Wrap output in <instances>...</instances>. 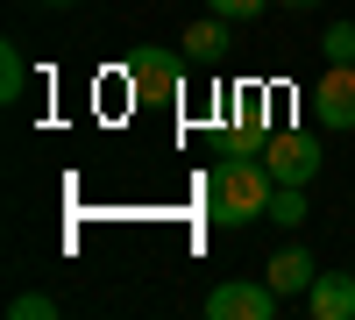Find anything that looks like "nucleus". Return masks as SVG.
I'll use <instances>...</instances> for the list:
<instances>
[{
    "label": "nucleus",
    "mask_w": 355,
    "mask_h": 320,
    "mask_svg": "<svg viewBox=\"0 0 355 320\" xmlns=\"http://www.w3.org/2000/svg\"><path fill=\"white\" fill-rule=\"evenodd\" d=\"M277 285L270 278H227L206 292V320H277Z\"/></svg>",
    "instance_id": "obj_2"
},
{
    "label": "nucleus",
    "mask_w": 355,
    "mask_h": 320,
    "mask_svg": "<svg viewBox=\"0 0 355 320\" xmlns=\"http://www.w3.org/2000/svg\"><path fill=\"white\" fill-rule=\"evenodd\" d=\"M313 121L320 128H355V65H327L313 78Z\"/></svg>",
    "instance_id": "obj_4"
},
{
    "label": "nucleus",
    "mask_w": 355,
    "mask_h": 320,
    "mask_svg": "<svg viewBox=\"0 0 355 320\" xmlns=\"http://www.w3.org/2000/svg\"><path fill=\"white\" fill-rule=\"evenodd\" d=\"M263 164H270V178H277V185H313V178H320V135L284 128V135L263 142Z\"/></svg>",
    "instance_id": "obj_3"
},
{
    "label": "nucleus",
    "mask_w": 355,
    "mask_h": 320,
    "mask_svg": "<svg viewBox=\"0 0 355 320\" xmlns=\"http://www.w3.org/2000/svg\"><path fill=\"white\" fill-rule=\"evenodd\" d=\"M270 199H277V178H270V164H263L256 150H227L214 164V178H206V214H214L220 228H249L270 214Z\"/></svg>",
    "instance_id": "obj_1"
},
{
    "label": "nucleus",
    "mask_w": 355,
    "mask_h": 320,
    "mask_svg": "<svg viewBox=\"0 0 355 320\" xmlns=\"http://www.w3.org/2000/svg\"><path fill=\"white\" fill-rule=\"evenodd\" d=\"M43 8H78V0H43Z\"/></svg>",
    "instance_id": "obj_15"
},
{
    "label": "nucleus",
    "mask_w": 355,
    "mask_h": 320,
    "mask_svg": "<svg viewBox=\"0 0 355 320\" xmlns=\"http://www.w3.org/2000/svg\"><path fill=\"white\" fill-rule=\"evenodd\" d=\"M185 65H192V57H171V50H135V57H128V85H135L142 100H171L178 85H185Z\"/></svg>",
    "instance_id": "obj_5"
},
{
    "label": "nucleus",
    "mask_w": 355,
    "mask_h": 320,
    "mask_svg": "<svg viewBox=\"0 0 355 320\" xmlns=\"http://www.w3.org/2000/svg\"><path fill=\"white\" fill-rule=\"evenodd\" d=\"M284 8H320V0H284Z\"/></svg>",
    "instance_id": "obj_14"
},
{
    "label": "nucleus",
    "mask_w": 355,
    "mask_h": 320,
    "mask_svg": "<svg viewBox=\"0 0 355 320\" xmlns=\"http://www.w3.org/2000/svg\"><path fill=\"white\" fill-rule=\"evenodd\" d=\"M206 8H214V15H227V22H256L263 8H270V0H206Z\"/></svg>",
    "instance_id": "obj_13"
},
{
    "label": "nucleus",
    "mask_w": 355,
    "mask_h": 320,
    "mask_svg": "<svg viewBox=\"0 0 355 320\" xmlns=\"http://www.w3.org/2000/svg\"><path fill=\"white\" fill-rule=\"evenodd\" d=\"M313 278H320V271H313V249L291 242V249H277V256H270V285H277L284 299H306V292H313Z\"/></svg>",
    "instance_id": "obj_7"
},
{
    "label": "nucleus",
    "mask_w": 355,
    "mask_h": 320,
    "mask_svg": "<svg viewBox=\"0 0 355 320\" xmlns=\"http://www.w3.org/2000/svg\"><path fill=\"white\" fill-rule=\"evenodd\" d=\"M306 313H313V320H355V271H327V278H313Z\"/></svg>",
    "instance_id": "obj_6"
},
{
    "label": "nucleus",
    "mask_w": 355,
    "mask_h": 320,
    "mask_svg": "<svg viewBox=\"0 0 355 320\" xmlns=\"http://www.w3.org/2000/svg\"><path fill=\"white\" fill-rule=\"evenodd\" d=\"M270 221H277V228H299V221H306V185H277Z\"/></svg>",
    "instance_id": "obj_10"
},
{
    "label": "nucleus",
    "mask_w": 355,
    "mask_h": 320,
    "mask_svg": "<svg viewBox=\"0 0 355 320\" xmlns=\"http://www.w3.org/2000/svg\"><path fill=\"white\" fill-rule=\"evenodd\" d=\"M348 271H355V264H348Z\"/></svg>",
    "instance_id": "obj_16"
},
{
    "label": "nucleus",
    "mask_w": 355,
    "mask_h": 320,
    "mask_svg": "<svg viewBox=\"0 0 355 320\" xmlns=\"http://www.w3.org/2000/svg\"><path fill=\"white\" fill-rule=\"evenodd\" d=\"M178 43H185V57H192V65H220V57H227V43H234V36H227V15H206V22H192Z\"/></svg>",
    "instance_id": "obj_8"
},
{
    "label": "nucleus",
    "mask_w": 355,
    "mask_h": 320,
    "mask_svg": "<svg viewBox=\"0 0 355 320\" xmlns=\"http://www.w3.org/2000/svg\"><path fill=\"white\" fill-rule=\"evenodd\" d=\"M327 65H355V22H334L327 28Z\"/></svg>",
    "instance_id": "obj_12"
},
{
    "label": "nucleus",
    "mask_w": 355,
    "mask_h": 320,
    "mask_svg": "<svg viewBox=\"0 0 355 320\" xmlns=\"http://www.w3.org/2000/svg\"><path fill=\"white\" fill-rule=\"evenodd\" d=\"M21 85H28V65H21V50H15V43H0V100L15 107V100H21Z\"/></svg>",
    "instance_id": "obj_9"
},
{
    "label": "nucleus",
    "mask_w": 355,
    "mask_h": 320,
    "mask_svg": "<svg viewBox=\"0 0 355 320\" xmlns=\"http://www.w3.org/2000/svg\"><path fill=\"white\" fill-rule=\"evenodd\" d=\"M50 313H57L50 292H15V299H8V320H50Z\"/></svg>",
    "instance_id": "obj_11"
}]
</instances>
